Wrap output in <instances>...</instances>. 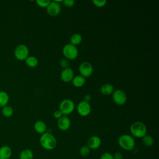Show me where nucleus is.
Listing matches in <instances>:
<instances>
[{"label":"nucleus","instance_id":"nucleus-23","mask_svg":"<svg viewBox=\"0 0 159 159\" xmlns=\"http://www.w3.org/2000/svg\"><path fill=\"white\" fill-rule=\"evenodd\" d=\"M1 112H2V114H3V116H4L5 117H10L13 114V109L11 106L6 105V106L2 107Z\"/></svg>","mask_w":159,"mask_h":159},{"label":"nucleus","instance_id":"nucleus-7","mask_svg":"<svg viewBox=\"0 0 159 159\" xmlns=\"http://www.w3.org/2000/svg\"><path fill=\"white\" fill-rule=\"evenodd\" d=\"M113 101L119 106H122L125 104L127 98L125 93L122 89L114 90L112 94Z\"/></svg>","mask_w":159,"mask_h":159},{"label":"nucleus","instance_id":"nucleus-30","mask_svg":"<svg viewBox=\"0 0 159 159\" xmlns=\"http://www.w3.org/2000/svg\"><path fill=\"white\" fill-rule=\"evenodd\" d=\"M112 155L114 159H123V155L119 152H115L114 154H112Z\"/></svg>","mask_w":159,"mask_h":159},{"label":"nucleus","instance_id":"nucleus-32","mask_svg":"<svg viewBox=\"0 0 159 159\" xmlns=\"http://www.w3.org/2000/svg\"><path fill=\"white\" fill-rule=\"evenodd\" d=\"M91 99V95L89 94H86V95L84 96V100H83V101L89 102V101H90Z\"/></svg>","mask_w":159,"mask_h":159},{"label":"nucleus","instance_id":"nucleus-4","mask_svg":"<svg viewBox=\"0 0 159 159\" xmlns=\"http://www.w3.org/2000/svg\"><path fill=\"white\" fill-rule=\"evenodd\" d=\"M62 53L67 60H73L78 56V50L77 47L71 43H67L62 48Z\"/></svg>","mask_w":159,"mask_h":159},{"label":"nucleus","instance_id":"nucleus-11","mask_svg":"<svg viewBox=\"0 0 159 159\" xmlns=\"http://www.w3.org/2000/svg\"><path fill=\"white\" fill-rule=\"evenodd\" d=\"M71 125V120L68 117L66 116H62L57 120V127L62 131H65L69 129Z\"/></svg>","mask_w":159,"mask_h":159},{"label":"nucleus","instance_id":"nucleus-12","mask_svg":"<svg viewBox=\"0 0 159 159\" xmlns=\"http://www.w3.org/2000/svg\"><path fill=\"white\" fill-rule=\"evenodd\" d=\"M74 72L71 68L63 69L60 74L61 80L65 83H69L72 81L74 78Z\"/></svg>","mask_w":159,"mask_h":159},{"label":"nucleus","instance_id":"nucleus-13","mask_svg":"<svg viewBox=\"0 0 159 159\" xmlns=\"http://www.w3.org/2000/svg\"><path fill=\"white\" fill-rule=\"evenodd\" d=\"M101 145V139L96 135H93L90 137L87 141V146L90 148V150H96L100 147Z\"/></svg>","mask_w":159,"mask_h":159},{"label":"nucleus","instance_id":"nucleus-6","mask_svg":"<svg viewBox=\"0 0 159 159\" xmlns=\"http://www.w3.org/2000/svg\"><path fill=\"white\" fill-rule=\"evenodd\" d=\"M14 56L15 57L20 61L25 60L29 54V48L24 44L18 45L14 49Z\"/></svg>","mask_w":159,"mask_h":159},{"label":"nucleus","instance_id":"nucleus-14","mask_svg":"<svg viewBox=\"0 0 159 159\" xmlns=\"http://www.w3.org/2000/svg\"><path fill=\"white\" fill-rule=\"evenodd\" d=\"M12 155V149L7 145L0 147V159H9Z\"/></svg>","mask_w":159,"mask_h":159},{"label":"nucleus","instance_id":"nucleus-8","mask_svg":"<svg viewBox=\"0 0 159 159\" xmlns=\"http://www.w3.org/2000/svg\"><path fill=\"white\" fill-rule=\"evenodd\" d=\"M78 70L80 75L85 78L91 76L93 73V65L88 61H83L81 63Z\"/></svg>","mask_w":159,"mask_h":159},{"label":"nucleus","instance_id":"nucleus-15","mask_svg":"<svg viewBox=\"0 0 159 159\" xmlns=\"http://www.w3.org/2000/svg\"><path fill=\"white\" fill-rule=\"evenodd\" d=\"M34 128L35 131L39 134H43L45 132H46L47 130V125L46 124L42 121V120H37L35 122Z\"/></svg>","mask_w":159,"mask_h":159},{"label":"nucleus","instance_id":"nucleus-3","mask_svg":"<svg viewBox=\"0 0 159 159\" xmlns=\"http://www.w3.org/2000/svg\"><path fill=\"white\" fill-rule=\"evenodd\" d=\"M118 145L125 150H132L134 148L135 142L134 137L129 134L120 135L117 140Z\"/></svg>","mask_w":159,"mask_h":159},{"label":"nucleus","instance_id":"nucleus-27","mask_svg":"<svg viewBox=\"0 0 159 159\" xmlns=\"http://www.w3.org/2000/svg\"><path fill=\"white\" fill-rule=\"evenodd\" d=\"M69 65H70V63H69L68 60H67V59L65 58H62V59L60 61V65L61 67L63 68V69L68 68Z\"/></svg>","mask_w":159,"mask_h":159},{"label":"nucleus","instance_id":"nucleus-22","mask_svg":"<svg viewBox=\"0 0 159 159\" xmlns=\"http://www.w3.org/2000/svg\"><path fill=\"white\" fill-rule=\"evenodd\" d=\"M142 140L143 144L148 147H152L154 143L153 138L151 135H149L146 134L145 136H143L142 138Z\"/></svg>","mask_w":159,"mask_h":159},{"label":"nucleus","instance_id":"nucleus-16","mask_svg":"<svg viewBox=\"0 0 159 159\" xmlns=\"http://www.w3.org/2000/svg\"><path fill=\"white\" fill-rule=\"evenodd\" d=\"M114 91V86L109 83H105L102 84L100 88V92L102 94L105 96H109L112 94Z\"/></svg>","mask_w":159,"mask_h":159},{"label":"nucleus","instance_id":"nucleus-31","mask_svg":"<svg viewBox=\"0 0 159 159\" xmlns=\"http://www.w3.org/2000/svg\"><path fill=\"white\" fill-rule=\"evenodd\" d=\"M62 116H63V115H62L61 112L59 110H57V111H55L53 112V117H54L55 119H58L60 118Z\"/></svg>","mask_w":159,"mask_h":159},{"label":"nucleus","instance_id":"nucleus-33","mask_svg":"<svg viewBox=\"0 0 159 159\" xmlns=\"http://www.w3.org/2000/svg\"><path fill=\"white\" fill-rule=\"evenodd\" d=\"M0 112H1V109H0Z\"/></svg>","mask_w":159,"mask_h":159},{"label":"nucleus","instance_id":"nucleus-25","mask_svg":"<svg viewBox=\"0 0 159 159\" xmlns=\"http://www.w3.org/2000/svg\"><path fill=\"white\" fill-rule=\"evenodd\" d=\"M50 1H51L50 0H37L36 3L39 7L42 8H44V7L46 8L48 6V5L50 4Z\"/></svg>","mask_w":159,"mask_h":159},{"label":"nucleus","instance_id":"nucleus-17","mask_svg":"<svg viewBox=\"0 0 159 159\" xmlns=\"http://www.w3.org/2000/svg\"><path fill=\"white\" fill-rule=\"evenodd\" d=\"M73 85L76 88H80L84 86V84L86 83V79L83 76L81 75H76L73 78L72 81Z\"/></svg>","mask_w":159,"mask_h":159},{"label":"nucleus","instance_id":"nucleus-20","mask_svg":"<svg viewBox=\"0 0 159 159\" xmlns=\"http://www.w3.org/2000/svg\"><path fill=\"white\" fill-rule=\"evenodd\" d=\"M26 65L30 68H35L37 66L39 63L38 59L34 56H29L25 60Z\"/></svg>","mask_w":159,"mask_h":159},{"label":"nucleus","instance_id":"nucleus-24","mask_svg":"<svg viewBox=\"0 0 159 159\" xmlns=\"http://www.w3.org/2000/svg\"><path fill=\"white\" fill-rule=\"evenodd\" d=\"M91 150L87 145L82 146L80 149V154L82 157H87L90 154Z\"/></svg>","mask_w":159,"mask_h":159},{"label":"nucleus","instance_id":"nucleus-28","mask_svg":"<svg viewBox=\"0 0 159 159\" xmlns=\"http://www.w3.org/2000/svg\"><path fill=\"white\" fill-rule=\"evenodd\" d=\"M100 159H114L113 155L109 152H104L100 156Z\"/></svg>","mask_w":159,"mask_h":159},{"label":"nucleus","instance_id":"nucleus-18","mask_svg":"<svg viewBox=\"0 0 159 159\" xmlns=\"http://www.w3.org/2000/svg\"><path fill=\"white\" fill-rule=\"evenodd\" d=\"M82 40H83V38H82L81 35L78 33H75V34H73L71 36L70 43L76 47V45H78L81 43Z\"/></svg>","mask_w":159,"mask_h":159},{"label":"nucleus","instance_id":"nucleus-9","mask_svg":"<svg viewBox=\"0 0 159 159\" xmlns=\"http://www.w3.org/2000/svg\"><path fill=\"white\" fill-rule=\"evenodd\" d=\"M76 111L80 116L82 117H86L91 113V107L89 102L81 101L78 104Z\"/></svg>","mask_w":159,"mask_h":159},{"label":"nucleus","instance_id":"nucleus-19","mask_svg":"<svg viewBox=\"0 0 159 159\" xmlns=\"http://www.w3.org/2000/svg\"><path fill=\"white\" fill-rule=\"evenodd\" d=\"M19 158V159H33L34 153L31 150L25 148L21 151Z\"/></svg>","mask_w":159,"mask_h":159},{"label":"nucleus","instance_id":"nucleus-10","mask_svg":"<svg viewBox=\"0 0 159 159\" xmlns=\"http://www.w3.org/2000/svg\"><path fill=\"white\" fill-rule=\"evenodd\" d=\"M47 14L50 16H57L61 12V6L55 1H50V4L46 7Z\"/></svg>","mask_w":159,"mask_h":159},{"label":"nucleus","instance_id":"nucleus-21","mask_svg":"<svg viewBox=\"0 0 159 159\" xmlns=\"http://www.w3.org/2000/svg\"><path fill=\"white\" fill-rule=\"evenodd\" d=\"M9 97L8 94L4 91H0V107H4L6 106L9 102Z\"/></svg>","mask_w":159,"mask_h":159},{"label":"nucleus","instance_id":"nucleus-2","mask_svg":"<svg viewBox=\"0 0 159 159\" xmlns=\"http://www.w3.org/2000/svg\"><path fill=\"white\" fill-rule=\"evenodd\" d=\"M130 132L132 137L136 138H142L147 134V129L144 123L140 121H136L130 125Z\"/></svg>","mask_w":159,"mask_h":159},{"label":"nucleus","instance_id":"nucleus-5","mask_svg":"<svg viewBox=\"0 0 159 159\" xmlns=\"http://www.w3.org/2000/svg\"><path fill=\"white\" fill-rule=\"evenodd\" d=\"M75 109V103L70 99H65L61 101L59 104V111L61 112L63 116H67Z\"/></svg>","mask_w":159,"mask_h":159},{"label":"nucleus","instance_id":"nucleus-1","mask_svg":"<svg viewBox=\"0 0 159 159\" xmlns=\"http://www.w3.org/2000/svg\"><path fill=\"white\" fill-rule=\"evenodd\" d=\"M39 141L42 147L47 150H53L57 144L55 136L49 132H45L42 134Z\"/></svg>","mask_w":159,"mask_h":159},{"label":"nucleus","instance_id":"nucleus-29","mask_svg":"<svg viewBox=\"0 0 159 159\" xmlns=\"http://www.w3.org/2000/svg\"><path fill=\"white\" fill-rule=\"evenodd\" d=\"M63 3L65 6L68 7H71L75 4V1L73 0H64L63 1Z\"/></svg>","mask_w":159,"mask_h":159},{"label":"nucleus","instance_id":"nucleus-26","mask_svg":"<svg viewBox=\"0 0 159 159\" xmlns=\"http://www.w3.org/2000/svg\"><path fill=\"white\" fill-rule=\"evenodd\" d=\"M92 2L93 3V4L97 7H104L106 4L107 1L106 0H102V1H98V0H93Z\"/></svg>","mask_w":159,"mask_h":159}]
</instances>
